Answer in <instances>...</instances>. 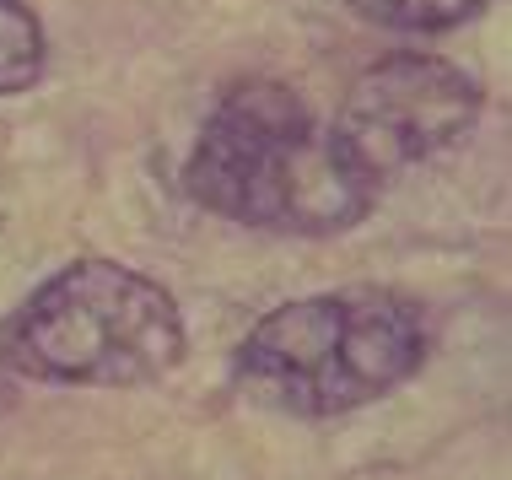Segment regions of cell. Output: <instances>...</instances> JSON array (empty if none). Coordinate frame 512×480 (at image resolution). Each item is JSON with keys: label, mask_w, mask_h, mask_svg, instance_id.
I'll list each match as a JSON object with an SVG mask.
<instances>
[{"label": "cell", "mask_w": 512, "mask_h": 480, "mask_svg": "<svg viewBox=\"0 0 512 480\" xmlns=\"http://www.w3.org/2000/svg\"><path fill=\"white\" fill-rule=\"evenodd\" d=\"M44 76V33L22 0H0V92H22Z\"/></svg>", "instance_id": "6"}, {"label": "cell", "mask_w": 512, "mask_h": 480, "mask_svg": "<svg viewBox=\"0 0 512 480\" xmlns=\"http://www.w3.org/2000/svg\"><path fill=\"white\" fill-rule=\"evenodd\" d=\"M205 211L270 232H345L372 211L313 108L281 81H243L211 108L184 168Z\"/></svg>", "instance_id": "1"}, {"label": "cell", "mask_w": 512, "mask_h": 480, "mask_svg": "<svg viewBox=\"0 0 512 480\" xmlns=\"http://www.w3.org/2000/svg\"><path fill=\"white\" fill-rule=\"evenodd\" d=\"M486 6L491 0H351L356 17L394 27V33H448Z\"/></svg>", "instance_id": "5"}, {"label": "cell", "mask_w": 512, "mask_h": 480, "mask_svg": "<svg viewBox=\"0 0 512 480\" xmlns=\"http://www.w3.org/2000/svg\"><path fill=\"white\" fill-rule=\"evenodd\" d=\"M480 119V87L475 76L459 71L437 54H383L351 81L329 146L345 162V173L362 189L378 195L415 162L448 152L464 141L469 125Z\"/></svg>", "instance_id": "4"}, {"label": "cell", "mask_w": 512, "mask_h": 480, "mask_svg": "<svg viewBox=\"0 0 512 480\" xmlns=\"http://www.w3.org/2000/svg\"><path fill=\"white\" fill-rule=\"evenodd\" d=\"M184 356V319L151 276L81 259L38 286L6 324V362L44 383L135 389Z\"/></svg>", "instance_id": "3"}, {"label": "cell", "mask_w": 512, "mask_h": 480, "mask_svg": "<svg viewBox=\"0 0 512 480\" xmlns=\"http://www.w3.org/2000/svg\"><path fill=\"white\" fill-rule=\"evenodd\" d=\"M426 356V324L394 292L302 297L265 313L232 356L259 405L286 416H340L399 389Z\"/></svg>", "instance_id": "2"}]
</instances>
